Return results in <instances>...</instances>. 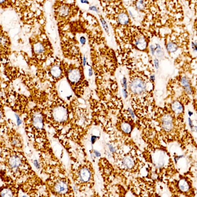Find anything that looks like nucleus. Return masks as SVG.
<instances>
[{"mask_svg":"<svg viewBox=\"0 0 197 197\" xmlns=\"http://www.w3.org/2000/svg\"><path fill=\"white\" fill-rule=\"evenodd\" d=\"M52 116L54 120L57 123H62L66 121L68 115L66 107L58 106L54 108L52 111Z\"/></svg>","mask_w":197,"mask_h":197,"instance_id":"1","label":"nucleus"},{"mask_svg":"<svg viewBox=\"0 0 197 197\" xmlns=\"http://www.w3.org/2000/svg\"><path fill=\"white\" fill-rule=\"evenodd\" d=\"M69 190V185L67 181L65 179H60L57 180L54 185V191L57 193L63 195L68 192Z\"/></svg>","mask_w":197,"mask_h":197,"instance_id":"2","label":"nucleus"},{"mask_svg":"<svg viewBox=\"0 0 197 197\" xmlns=\"http://www.w3.org/2000/svg\"><path fill=\"white\" fill-rule=\"evenodd\" d=\"M77 176V179L79 182L86 183L89 182L91 180L92 174L91 170L89 168L87 167H84L79 170Z\"/></svg>","mask_w":197,"mask_h":197,"instance_id":"3","label":"nucleus"},{"mask_svg":"<svg viewBox=\"0 0 197 197\" xmlns=\"http://www.w3.org/2000/svg\"><path fill=\"white\" fill-rule=\"evenodd\" d=\"M33 129L35 131H43L44 128L43 118L40 113H35L32 117V120Z\"/></svg>","mask_w":197,"mask_h":197,"instance_id":"4","label":"nucleus"},{"mask_svg":"<svg viewBox=\"0 0 197 197\" xmlns=\"http://www.w3.org/2000/svg\"><path fill=\"white\" fill-rule=\"evenodd\" d=\"M145 84L140 79H136L133 80L131 85L132 92L136 94H140L145 89Z\"/></svg>","mask_w":197,"mask_h":197,"instance_id":"5","label":"nucleus"},{"mask_svg":"<svg viewBox=\"0 0 197 197\" xmlns=\"http://www.w3.org/2000/svg\"><path fill=\"white\" fill-rule=\"evenodd\" d=\"M14 188L8 183L0 187V197H14Z\"/></svg>","mask_w":197,"mask_h":197,"instance_id":"6","label":"nucleus"},{"mask_svg":"<svg viewBox=\"0 0 197 197\" xmlns=\"http://www.w3.org/2000/svg\"><path fill=\"white\" fill-rule=\"evenodd\" d=\"M8 128L9 127L5 119L4 113L0 106V136L5 135Z\"/></svg>","mask_w":197,"mask_h":197,"instance_id":"7","label":"nucleus"},{"mask_svg":"<svg viewBox=\"0 0 197 197\" xmlns=\"http://www.w3.org/2000/svg\"><path fill=\"white\" fill-rule=\"evenodd\" d=\"M81 74L78 69H71L68 72V79L72 83H76L81 79Z\"/></svg>","mask_w":197,"mask_h":197,"instance_id":"8","label":"nucleus"},{"mask_svg":"<svg viewBox=\"0 0 197 197\" xmlns=\"http://www.w3.org/2000/svg\"><path fill=\"white\" fill-rule=\"evenodd\" d=\"M162 127L165 131H170L173 128V121L169 115L165 116L163 119Z\"/></svg>","mask_w":197,"mask_h":197,"instance_id":"9","label":"nucleus"},{"mask_svg":"<svg viewBox=\"0 0 197 197\" xmlns=\"http://www.w3.org/2000/svg\"><path fill=\"white\" fill-rule=\"evenodd\" d=\"M123 164L126 168L131 169L134 165V162L131 157H125L123 160Z\"/></svg>","mask_w":197,"mask_h":197,"instance_id":"10","label":"nucleus"},{"mask_svg":"<svg viewBox=\"0 0 197 197\" xmlns=\"http://www.w3.org/2000/svg\"><path fill=\"white\" fill-rule=\"evenodd\" d=\"M51 73L53 77H60L62 74V70L60 67L57 65H55L52 67L51 69Z\"/></svg>","mask_w":197,"mask_h":197,"instance_id":"11","label":"nucleus"},{"mask_svg":"<svg viewBox=\"0 0 197 197\" xmlns=\"http://www.w3.org/2000/svg\"><path fill=\"white\" fill-rule=\"evenodd\" d=\"M179 186L180 190L183 192H186L188 191L189 189V186L188 183L185 180H182L180 181L179 183Z\"/></svg>","mask_w":197,"mask_h":197,"instance_id":"12","label":"nucleus"},{"mask_svg":"<svg viewBox=\"0 0 197 197\" xmlns=\"http://www.w3.org/2000/svg\"><path fill=\"white\" fill-rule=\"evenodd\" d=\"M181 83L185 88V90H186L187 92L189 94H191V90L190 85H189V83L188 79H187L186 77H183L181 80Z\"/></svg>","mask_w":197,"mask_h":197,"instance_id":"13","label":"nucleus"},{"mask_svg":"<svg viewBox=\"0 0 197 197\" xmlns=\"http://www.w3.org/2000/svg\"><path fill=\"white\" fill-rule=\"evenodd\" d=\"M136 45L137 47L139 49H145L147 46V43L145 39L142 38L138 39L136 42Z\"/></svg>","mask_w":197,"mask_h":197,"instance_id":"14","label":"nucleus"},{"mask_svg":"<svg viewBox=\"0 0 197 197\" xmlns=\"http://www.w3.org/2000/svg\"><path fill=\"white\" fill-rule=\"evenodd\" d=\"M172 109L176 113H181L183 111V106L179 102H174L172 106Z\"/></svg>","mask_w":197,"mask_h":197,"instance_id":"15","label":"nucleus"},{"mask_svg":"<svg viewBox=\"0 0 197 197\" xmlns=\"http://www.w3.org/2000/svg\"><path fill=\"white\" fill-rule=\"evenodd\" d=\"M119 21L121 24H126L129 22V17L125 14L121 13L119 16Z\"/></svg>","mask_w":197,"mask_h":197,"instance_id":"16","label":"nucleus"},{"mask_svg":"<svg viewBox=\"0 0 197 197\" xmlns=\"http://www.w3.org/2000/svg\"><path fill=\"white\" fill-rule=\"evenodd\" d=\"M34 50L35 53L40 54L42 53H43L45 50L44 47L43 45H42L40 43H37L34 46Z\"/></svg>","mask_w":197,"mask_h":197,"instance_id":"17","label":"nucleus"},{"mask_svg":"<svg viewBox=\"0 0 197 197\" xmlns=\"http://www.w3.org/2000/svg\"><path fill=\"white\" fill-rule=\"evenodd\" d=\"M121 129L125 133H129L131 132L132 130V126L128 123H123L121 125Z\"/></svg>","mask_w":197,"mask_h":197,"instance_id":"18","label":"nucleus"},{"mask_svg":"<svg viewBox=\"0 0 197 197\" xmlns=\"http://www.w3.org/2000/svg\"><path fill=\"white\" fill-rule=\"evenodd\" d=\"M167 49L170 52H174L178 49V46L174 43H169L167 45Z\"/></svg>","mask_w":197,"mask_h":197,"instance_id":"19","label":"nucleus"},{"mask_svg":"<svg viewBox=\"0 0 197 197\" xmlns=\"http://www.w3.org/2000/svg\"><path fill=\"white\" fill-rule=\"evenodd\" d=\"M69 11V9L68 7L64 6L60 9V14L62 16H67L68 14Z\"/></svg>","mask_w":197,"mask_h":197,"instance_id":"20","label":"nucleus"},{"mask_svg":"<svg viewBox=\"0 0 197 197\" xmlns=\"http://www.w3.org/2000/svg\"><path fill=\"white\" fill-rule=\"evenodd\" d=\"M101 21H102V25H103V27L104 28L105 30L107 32H108V26H107V24H106V22L105 21V20L104 19H101Z\"/></svg>","mask_w":197,"mask_h":197,"instance_id":"21","label":"nucleus"},{"mask_svg":"<svg viewBox=\"0 0 197 197\" xmlns=\"http://www.w3.org/2000/svg\"><path fill=\"white\" fill-rule=\"evenodd\" d=\"M137 6L138 7V9H142L144 6L143 1H139L137 3Z\"/></svg>","mask_w":197,"mask_h":197,"instance_id":"22","label":"nucleus"},{"mask_svg":"<svg viewBox=\"0 0 197 197\" xmlns=\"http://www.w3.org/2000/svg\"><path fill=\"white\" fill-rule=\"evenodd\" d=\"M163 54H164V53H163V52L161 51V50H157V55L159 57H161V56H162L163 55Z\"/></svg>","mask_w":197,"mask_h":197,"instance_id":"23","label":"nucleus"},{"mask_svg":"<svg viewBox=\"0 0 197 197\" xmlns=\"http://www.w3.org/2000/svg\"><path fill=\"white\" fill-rule=\"evenodd\" d=\"M80 41H81V43L82 45H84L86 43V39L84 37H81V38H80Z\"/></svg>","mask_w":197,"mask_h":197,"instance_id":"24","label":"nucleus"},{"mask_svg":"<svg viewBox=\"0 0 197 197\" xmlns=\"http://www.w3.org/2000/svg\"><path fill=\"white\" fill-rule=\"evenodd\" d=\"M154 63H155V66L156 68H158L159 66V61H158V60H157V59H155V60H154Z\"/></svg>","mask_w":197,"mask_h":197,"instance_id":"25","label":"nucleus"},{"mask_svg":"<svg viewBox=\"0 0 197 197\" xmlns=\"http://www.w3.org/2000/svg\"><path fill=\"white\" fill-rule=\"evenodd\" d=\"M123 85H124L125 88H126V79L125 77L123 78Z\"/></svg>","mask_w":197,"mask_h":197,"instance_id":"26","label":"nucleus"},{"mask_svg":"<svg viewBox=\"0 0 197 197\" xmlns=\"http://www.w3.org/2000/svg\"><path fill=\"white\" fill-rule=\"evenodd\" d=\"M90 9H91V10H93V11H98V10H97V9H96V7H90Z\"/></svg>","mask_w":197,"mask_h":197,"instance_id":"27","label":"nucleus"},{"mask_svg":"<svg viewBox=\"0 0 197 197\" xmlns=\"http://www.w3.org/2000/svg\"><path fill=\"white\" fill-rule=\"evenodd\" d=\"M89 77H91V76H92V70H91V69H89Z\"/></svg>","mask_w":197,"mask_h":197,"instance_id":"28","label":"nucleus"},{"mask_svg":"<svg viewBox=\"0 0 197 197\" xmlns=\"http://www.w3.org/2000/svg\"><path fill=\"white\" fill-rule=\"evenodd\" d=\"M123 95H124V96L126 98V96H127V92H126V90H125V89H123Z\"/></svg>","mask_w":197,"mask_h":197,"instance_id":"29","label":"nucleus"},{"mask_svg":"<svg viewBox=\"0 0 197 197\" xmlns=\"http://www.w3.org/2000/svg\"><path fill=\"white\" fill-rule=\"evenodd\" d=\"M151 51H152V54H154V49L153 47H152V46H151Z\"/></svg>","mask_w":197,"mask_h":197,"instance_id":"30","label":"nucleus"},{"mask_svg":"<svg viewBox=\"0 0 197 197\" xmlns=\"http://www.w3.org/2000/svg\"><path fill=\"white\" fill-rule=\"evenodd\" d=\"M84 66H85V63H86V58L84 57Z\"/></svg>","mask_w":197,"mask_h":197,"instance_id":"31","label":"nucleus"},{"mask_svg":"<svg viewBox=\"0 0 197 197\" xmlns=\"http://www.w3.org/2000/svg\"><path fill=\"white\" fill-rule=\"evenodd\" d=\"M21 197H28L26 195H22L21 196Z\"/></svg>","mask_w":197,"mask_h":197,"instance_id":"32","label":"nucleus"}]
</instances>
